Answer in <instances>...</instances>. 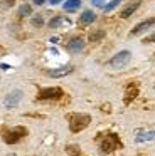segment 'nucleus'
<instances>
[{
    "label": "nucleus",
    "instance_id": "nucleus-17",
    "mask_svg": "<svg viewBox=\"0 0 155 156\" xmlns=\"http://www.w3.org/2000/svg\"><path fill=\"white\" fill-rule=\"evenodd\" d=\"M66 151L69 153L71 156H84L83 151H81V148H79V146H76V144H67L66 146Z\"/></svg>",
    "mask_w": 155,
    "mask_h": 156
},
{
    "label": "nucleus",
    "instance_id": "nucleus-4",
    "mask_svg": "<svg viewBox=\"0 0 155 156\" xmlns=\"http://www.w3.org/2000/svg\"><path fill=\"white\" fill-rule=\"evenodd\" d=\"M62 89L61 87H44L37 92V101H57L62 98Z\"/></svg>",
    "mask_w": 155,
    "mask_h": 156
},
{
    "label": "nucleus",
    "instance_id": "nucleus-16",
    "mask_svg": "<svg viewBox=\"0 0 155 156\" xmlns=\"http://www.w3.org/2000/svg\"><path fill=\"white\" fill-rule=\"evenodd\" d=\"M103 37H104V30L98 29V30L89 32V35H88V41H89V42H98V41H101Z\"/></svg>",
    "mask_w": 155,
    "mask_h": 156
},
{
    "label": "nucleus",
    "instance_id": "nucleus-14",
    "mask_svg": "<svg viewBox=\"0 0 155 156\" xmlns=\"http://www.w3.org/2000/svg\"><path fill=\"white\" fill-rule=\"evenodd\" d=\"M155 139V131H140L135 138L137 143H145V141H152Z\"/></svg>",
    "mask_w": 155,
    "mask_h": 156
},
{
    "label": "nucleus",
    "instance_id": "nucleus-11",
    "mask_svg": "<svg viewBox=\"0 0 155 156\" xmlns=\"http://www.w3.org/2000/svg\"><path fill=\"white\" fill-rule=\"evenodd\" d=\"M96 20V14H94L93 10H84L83 14H81L79 20H78V24L81 25V27H86V25L93 24V22Z\"/></svg>",
    "mask_w": 155,
    "mask_h": 156
},
{
    "label": "nucleus",
    "instance_id": "nucleus-22",
    "mask_svg": "<svg viewBox=\"0 0 155 156\" xmlns=\"http://www.w3.org/2000/svg\"><path fill=\"white\" fill-rule=\"evenodd\" d=\"M91 4H93L94 7H101V9H103L106 2H104V0H91Z\"/></svg>",
    "mask_w": 155,
    "mask_h": 156
},
{
    "label": "nucleus",
    "instance_id": "nucleus-25",
    "mask_svg": "<svg viewBox=\"0 0 155 156\" xmlns=\"http://www.w3.org/2000/svg\"><path fill=\"white\" fill-rule=\"evenodd\" d=\"M34 4L36 5H44L46 4V0H34Z\"/></svg>",
    "mask_w": 155,
    "mask_h": 156
},
{
    "label": "nucleus",
    "instance_id": "nucleus-13",
    "mask_svg": "<svg viewBox=\"0 0 155 156\" xmlns=\"http://www.w3.org/2000/svg\"><path fill=\"white\" fill-rule=\"evenodd\" d=\"M138 7H140V2H130V4H128L127 7H125L123 10L120 12V17H121V19H128Z\"/></svg>",
    "mask_w": 155,
    "mask_h": 156
},
{
    "label": "nucleus",
    "instance_id": "nucleus-1",
    "mask_svg": "<svg viewBox=\"0 0 155 156\" xmlns=\"http://www.w3.org/2000/svg\"><path fill=\"white\" fill-rule=\"evenodd\" d=\"M100 139V151L103 154H110V153L120 149L121 146V139L116 133H103V134H98Z\"/></svg>",
    "mask_w": 155,
    "mask_h": 156
},
{
    "label": "nucleus",
    "instance_id": "nucleus-19",
    "mask_svg": "<svg viewBox=\"0 0 155 156\" xmlns=\"http://www.w3.org/2000/svg\"><path fill=\"white\" fill-rule=\"evenodd\" d=\"M30 22H32L34 27H42V25H44V19H42V15H32Z\"/></svg>",
    "mask_w": 155,
    "mask_h": 156
},
{
    "label": "nucleus",
    "instance_id": "nucleus-8",
    "mask_svg": "<svg viewBox=\"0 0 155 156\" xmlns=\"http://www.w3.org/2000/svg\"><path fill=\"white\" fill-rule=\"evenodd\" d=\"M138 94H140V86L137 82H130L127 86V91H125V99H123L125 104H130L131 101H135Z\"/></svg>",
    "mask_w": 155,
    "mask_h": 156
},
{
    "label": "nucleus",
    "instance_id": "nucleus-20",
    "mask_svg": "<svg viewBox=\"0 0 155 156\" xmlns=\"http://www.w3.org/2000/svg\"><path fill=\"white\" fill-rule=\"evenodd\" d=\"M118 4H121V0H111L110 4L103 7V10H104V12H111L115 7H118Z\"/></svg>",
    "mask_w": 155,
    "mask_h": 156
},
{
    "label": "nucleus",
    "instance_id": "nucleus-21",
    "mask_svg": "<svg viewBox=\"0 0 155 156\" xmlns=\"http://www.w3.org/2000/svg\"><path fill=\"white\" fill-rule=\"evenodd\" d=\"M142 42H143V44H155V32H153V34H150V35H147Z\"/></svg>",
    "mask_w": 155,
    "mask_h": 156
},
{
    "label": "nucleus",
    "instance_id": "nucleus-5",
    "mask_svg": "<svg viewBox=\"0 0 155 156\" xmlns=\"http://www.w3.org/2000/svg\"><path fill=\"white\" fill-rule=\"evenodd\" d=\"M130 59H131V52L130 51H121V52H118V54H115L113 57L110 59V66L113 69H123V67H127V64L130 62Z\"/></svg>",
    "mask_w": 155,
    "mask_h": 156
},
{
    "label": "nucleus",
    "instance_id": "nucleus-7",
    "mask_svg": "<svg viewBox=\"0 0 155 156\" xmlns=\"http://www.w3.org/2000/svg\"><path fill=\"white\" fill-rule=\"evenodd\" d=\"M66 49L71 52V54H78V52H81L84 49V39L81 37V35H74V37H71L69 41H67V44H66Z\"/></svg>",
    "mask_w": 155,
    "mask_h": 156
},
{
    "label": "nucleus",
    "instance_id": "nucleus-23",
    "mask_svg": "<svg viewBox=\"0 0 155 156\" xmlns=\"http://www.w3.org/2000/svg\"><path fill=\"white\" fill-rule=\"evenodd\" d=\"M3 2H5V5H7V7H12V5L15 4V0H3Z\"/></svg>",
    "mask_w": 155,
    "mask_h": 156
},
{
    "label": "nucleus",
    "instance_id": "nucleus-18",
    "mask_svg": "<svg viewBox=\"0 0 155 156\" xmlns=\"http://www.w3.org/2000/svg\"><path fill=\"white\" fill-rule=\"evenodd\" d=\"M29 15H32V7H30L29 4L20 5V9H19V17H29Z\"/></svg>",
    "mask_w": 155,
    "mask_h": 156
},
{
    "label": "nucleus",
    "instance_id": "nucleus-24",
    "mask_svg": "<svg viewBox=\"0 0 155 156\" xmlns=\"http://www.w3.org/2000/svg\"><path fill=\"white\" fill-rule=\"evenodd\" d=\"M61 2H64V0H49L51 5H57V4H61Z\"/></svg>",
    "mask_w": 155,
    "mask_h": 156
},
{
    "label": "nucleus",
    "instance_id": "nucleus-10",
    "mask_svg": "<svg viewBox=\"0 0 155 156\" xmlns=\"http://www.w3.org/2000/svg\"><path fill=\"white\" fill-rule=\"evenodd\" d=\"M73 72V66H62V67H57V69H49L47 71V76L49 77H64V76H69Z\"/></svg>",
    "mask_w": 155,
    "mask_h": 156
},
{
    "label": "nucleus",
    "instance_id": "nucleus-6",
    "mask_svg": "<svg viewBox=\"0 0 155 156\" xmlns=\"http://www.w3.org/2000/svg\"><path fill=\"white\" fill-rule=\"evenodd\" d=\"M153 25H155V17H148V19H145V20H142L140 24L135 25V27L131 29L130 35H140V34H143V32L150 30Z\"/></svg>",
    "mask_w": 155,
    "mask_h": 156
},
{
    "label": "nucleus",
    "instance_id": "nucleus-12",
    "mask_svg": "<svg viewBox=\"0 0 155 156\" xmlns=\"http://www.w3.org/2000/svg\"><path fill=\"white\" fill-rule=\"evenodd\" d=\"M69 24H71L69 19L62 17V15H56V17L49 22V27L51 29H61V27H66V25H69Z\"/></svg>",
    "mask_w": 155,
    "mask_h": 156
},
{
    "label": "nucleus",
    "instance_id": "nucleus-15",
    "mask_svg": "<svg viewBox=\"0 0 155 156\" xmlns=\"http://www.w3.org/2000/svg\"><path fill=\"white\" fill-rule=\"evenodd\" d=\"M62 7L66 12H76L81 7V0H66V4Z\"/></svg>",
    "mask_w": 155,
    "mask_h": 156
},
{
    "label": "nucleus",
    "instance_id": "nucleus-9",
    "mask_svg": "<svg viewBox=\"0 0 155 156\" xmlns=\"http://www.w3.org/2000/svg\"><path fill=\"white\" fill-rule=\"evenodd\" d=\"M20 99H22V91H12V92H9V94L5 96L3 104H5V108L12 109V108H15V106L20 102Z\"/></svg>",
    "mask_w": 155,
    "mask_h": 156
},
{
    "label": "nucleus",
    "instance_id": "nucleus-2",
    "mask_svg": "<svg viewBox=\"0 0 155 156\" xmlns=\"http://www.w3.org/2000/svg\"><path fill=\"white\" fill-rule=\"evenodd\" d=\"M67 121H69L71 133H81L91 124V116L84 114V112H71V114H67Z\"/></svg>",
    "mask_w": 155,
    "mask_h": 156
},
{
    "label": "nucleus",
    "instance_id": "nucleus-3",
    "mask_svg": "<svg viewBox=\"0 0 155 156\" xmlns=\"http://www.w3.org/2000/svg\"><path fill=\"white\" fill-rule=\"evenodd\" d=\"M27 134H29L27 128H24V126H13V128L3 129L2 138L7 144H15V143H19L22 138H25Z\"/></svg>",
    "mask_w": 155,
    "mask_h": 156
}]
</instances>
